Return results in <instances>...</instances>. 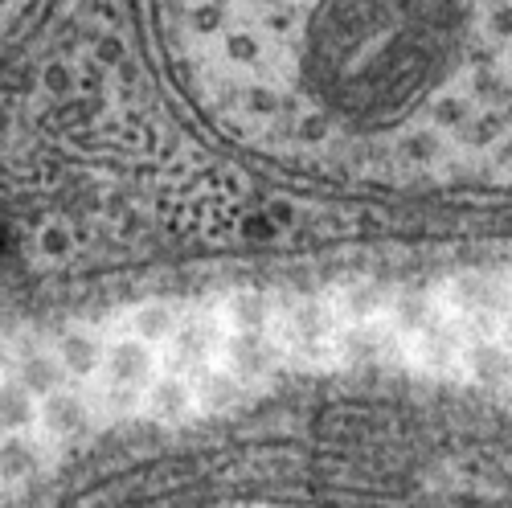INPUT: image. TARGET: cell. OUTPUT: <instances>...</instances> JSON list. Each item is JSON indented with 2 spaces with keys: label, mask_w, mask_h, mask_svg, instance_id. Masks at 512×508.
<instances>
[{
  "label": "cell",
  "mask_w": 512,
  "mask_h": 508,
  "mask_svg": "<svg viewBox=\"0 0 512 508\" xmlns=\"http://www.w3.org/2000/svg\"><path fill=\"white\" fill-rule=\"evenodd\" d=\"M226 136L316 173L512 181V0H160Z\"/></svg>",
  "instance_id": "6da1fadb"
},
{
  "label": "cell",
  "mask_w": 512,
  "mask_h": 508,
  "mask_svg": "<svg viewBox=\"0 0 512 508\" xmlns=\"http://www.w3.org/2000/svg\"><path fill=\"white\" fill-rule=\"evenodd\" d=\"M340 328H345V316L336 300H304L279 320V341L304 365H332Z\"/></svg>",
  "instance_id": "7a4b0ae2"
},
{
  "label": "cell",
  "mask_w": 512,
  "mask_h": 508,
  "mask_svg": "<svg viewBox=\"0 0 512 508\" xmlns=\"http://www.w3.org/2000/svg\"><path fill=\"white\" fill-rule=\"evenodd\" d=\"M443 308L459 316L472 336H500L504 312L512 308V287L492 275H459L443 291Z\"/></svg>",
  "instance_id": "3957f363"
},
{
  "label": "cell",
  "mask_w": 512,
  "mask_h": 508,
  "mask_svg": "<svg viewBox=\"0 0 512 508\" xmlns=\"http://www.w3.org/2000/svg\"><path fill=\"white\" fill-rule=\"evenodd\" d=\"M222 349H226V316H193L177 328L173 341L164 345V369L193 377Z\"/></svg>",
  "instance_id": "277c9868"
},
{
  "label": "cell",
  "mask_w": 512,
  "mask_h": 508,
  "mask_svg": "<svg viewBox=\"0 0 512 508\" xmlns=\"http://www.w3.org/2000/svg\"><path fill=\"white\" fill-rule=\"evenodd\" d=\"M467 332L459 316H451L447 308L426 324L422 332L410 336V353L418 361L422 373H435V377H451L463 369V349H467Z\"/></svg>",
  "instance_id": "5b68a950"
},
{
  "label": "cell",
  "mask_w": 512,
  "mask_h": 508,
  "mask_svg": "<svg viewBox=\"0 0 512 508\" xmlns=\"http://www.w3.org/2000/svg\"><path fill=\"white\" fill-rule=\"evenodd\" d=\"M398 349H406V336L390 324V316H373V320H357L340 328L336 361L349 369H369V365L398 357Z\"/></svg>",
  "instance_id": "8992f818"
},
{
  "label": "cell",
  "mask_w": 512,
  "mask_h": 508,
  "mask_svg": "<svg viewBox=\"0 0 512 508\" xmlns=\"http://www.w3.org/2000/svg\"><path fill=\"white\" fill-rule=\"evenodd\" d=\"M279 353H283V341L271 336L267 328H230L226 349H222V365L234 369L246 386H259V381H267L275 373Z\"/></svg>",
  "instance_id": "52a82bcc"
},
{
  "label": "cell",
  "mask_w": 512,
  "mask_h": 508,
  "mask_svg": "<svg viewBox=\"0 0 512 508\" xmlns=\"http://www.w3.org/2000/svg\"><path fill=\"white\" fill-rule=\"evenodd\" d=\"M103 386H136V390H148L156 381V357H152V345L140 341V336H123L115 341L103 357Z\"/></svg>",
  "instance_id": "ba28073f"
},
{
  "label": "cell",
  "mask_w": 512,
  "mask_h": 508,
  "mask_svg": "<svg viewBox=\"0 0 512 508\" xmlns=\"http://www.w3.org/2000/svg\"><path fill=\"white\" fill-rule=\"evenodd\" d=\"M467 381H480V386H500L512 381V349L504 345V336H467L463 349V369Z\"/></svg>",
  "instance_id": "9c48e42d"
},
{
  "label": "cell",
  "mask_w": 512,
  "mask_h": 508,
  "mask_svg": "<svg viewBox=\"0 0 512 508\" xmlns=\"http://www.w3.org/2000/svg\"><path fill=\"white\" fill-rule=\"evenodd\" d=\"M193 398L201 414H230L246 402V381L234 369H213L205 365L201 373H193Z\"/></svg>",
  "instance_id": "30bf717a"
},
{
  "label": "cell",
  "mask_w": 512,
  "mask_h": 508,
  "mask_svg": "<svg viewBox=\"0 0 512 508\" xmlns=\"http://www.w3.org/2000/svg\"><path fill=\"white\" fill-rule=\"evenodd\" d=\"M144 410H148L156 422H185V418L197 410L193 377H185V373H168V369H164V377H156L152 386H148Z\"/></svg>",
  "instance_id": "8fae6325"
},
{
  "label": "cell",
  "mask_w": 512,
  "mask_h": 508,
  "mask_svg": "<svg viewBox=\"0 0 512 508\" xmlns=\"http://www.w3.org/2000/svg\"><path fill=\"white\" fill-rule=\"evenodd\" d=\"M439 312H443V300H435V295L422 291V287H406V291H398L390 300V324L406 336V341L414 332H422Z\"/></svg>",
  "instance_id": "7c38bea8"
},
{
  "label": "cell",
  "mask_w": 512,
  "mask_h": 508,
  "mask_svg": "<svg viewBox=\"0 0 512 508\" xmlns=\"http://www.w3.org/2000/svg\"><path fill=\"white\" fill-rule=\"evenodd\" d=\"M41 427H46V435H54V439H74L82 427H87V406H82L78 394H70L62 386V390L41 398Z\"/></svg>",
  "instance_id": "4fadbf2b"
},
{
  "label": "cell",
  "mask_w": 512,
  "mask_h": 508,
  "mask_svg": "<svg viewBox=\"0 0 512 508\" xmlns=\"http://www.w3.org/2000/svg\"><path fill=\"white\" fill-rule=\"evenodd\" d=\"M17 377L25 381V386L33 390V394H54V390H62L66 386V377H70V369H66V361L58 357V349H37V353H25L21 357V365H17Z\"/></svg>",
  "instance_id": "5bb4252c"
},
{
  "label": "cell",
  "mask_w": 512,
  "mask_h": 508,
  "mask_svg": "<svg viewBox=\"0 0 512 508\" xmlns=\"http://www.w3.org/2000/svg\"><path fill=\"white\" fill-rule=\"evenodd\" d=\"M181 324H185V316H181L177 304L156 300V304H140L132 312V336H140V341H148V345H168Z\"/></svg>",
  "instance_id": "9a60e30c"
},
{
  "label": "cell",
  "mask_w": 512,
  "mask_h": 508,
  "mask_svg": "<svg viewBox=\"0 0 512 508\" xmlns=\"http://www.w3.org/2000/svg\"><path fill=\"white\" fill-rule=\"evenodd\" d=\"M58 357L66 361L70 377L87 381V377H99V373H103L107 349H103V341H95L91 332H66L62 341H58Z\"/></svg>",
  "instance_id": "2e32d148"
},
{
  "label": "cell",
  "mask_w": 512,
  "mask_h": 508,
  "mask_svg": "<svg viewBox=\"0 0 512 508\" xmlns=\"http://www.w3.org/2000/svg\"><path fill=\"white\" fill-rule=\"evenodd\" d=\"M271 316H275V304H271L267 291L242 287V291L226 295V324L230 328H271Z\"/></svg>",
  "instance_id": "e0dca14e"
},
{
  "label": "cell",
  "mask_w": 512,
  "mask_h": 508,
  "mask_svg": "<svg viewBox=\"0 0 512 508\" xmlns=\"http://www.w3.org/2000/svg\"><path fill=\"white\" fill-rule=\"evenodd\" d=\"M336 308L345 316V324H357V320H373L390 308V295L381 283H349L345 291L336 295Z\"/></svg>",
  "instance_id": "ac0fdd59"
},
{
  "label": "cell",
  "mask_w": 512,
  "mask_h": 508,
  "mask_svg": "<svg viewBox=\"0 0 512 508\" xmlns=\"http://www.w3.org/2000/svg\"><path fill=\"white\" fill-rule=\"evenodd\" d=\"M41 418V406H37V394L25 386L21 377L5 381V431H25L29 422Z\"/></svg>",
  "instance_id": "d6986e66"
},
{
  "label": "cell",
  "mask_w": 512,
  "mask_h": 508,
  "mask_svg": "<svg viewBox=\"0 0 512 508\" xmlns=\"http://www.w3.org/2000/svg\"><path fill=\"white\" fill-rule=\"evenodd\" d=\"M37 472V455L25 439H9L5 443V480H29Z\"/></svg>",
  "instance_id": "ffe728a7"
},
{
  "label": "cell",
  "mask_w": 512,
  "mask_h": 508,
  "mask_svg": "<svg viewBox=\"0 0 512 508\" xmlns=\"http://www.w3.org/2000/svg\"><path fill=\"white\" fill-rule=\"evenodd\" d=\"M500 336H504V345L512 349V308L504 312V324H500Z\"/></svg>",
  "instance_id": "44dd1931"
}]
</instances>
